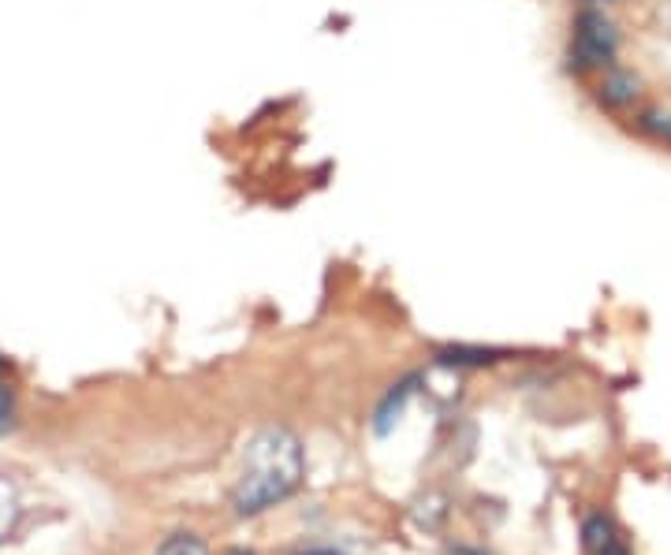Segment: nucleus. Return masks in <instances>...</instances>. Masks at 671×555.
Segmentation results:
<instances>
[{"instance_id": "6e6552de", "label": "nucleus", "mask_w": 671, "mask_h": 555, "mask_svg": "<svg viewBox=\"0 0 671 555\" xmlns=\"http://www.w3.org/2000/svg\"><path fill=\"white\" fill-rule=\"evenodd\" d=\"M589 555H631V548L623 544V536H615V541H608L604 548H597V552H589Z\"/></svg>"}, {"instance_id": "7ed1b4c3", "label": "nucleus", "mask_w": 671, "mask_h": 555, "mask_svg": "<svg viewBox=\"0 0 671 555\" xmlns=\"http://www.w3.org/2000/svg\"><path fill=\"white\" fill-rule=\"evenodd\" d=\"M504 351H492V347H441L436 351V365H452V370H481V365H496Z\"/></svg>"}, {"instance_id": "f03ea898", "label": "nucleus", "mask_w": 671, "mask_h": 555, "mask_svg": "<svg viewBox=\"0 0 671 555\" xmlns=\"http://www.w3.org/2000/svg\"><path fill=\"white\" fill-rule=\"evenodd\" d=\"M615 49H620V34H615L612 20L604 12H582L575 20V34H571V68H612Z\"/></svg>"}, {"instance_id": "f257e3e1", "label": "nucleus", "mask_w": 671, "mask_h": 555, "mask_svg": "<svg viewBox=\"0 0 671 555\" xmlns=\"http://www.w3.org/2000/svg\"><path fill=\"white\" fill-rule=\"evenodd\" d=\"M302 481V444L291 429L268 425L250 436L243 451V478L231 492L236 515H262L268 507L284 504Z\"/></svg>"}, {"instance_id": "1a4fd4ad", "label": "nucleus", "mask_w": 671, "mask_h": 555, "mask_svg": "<svg viewBox=\"0 0 671 555\" xmlns=\"http://www.w3.org/2000/svg\"><path fill=\"white\" fill-rule=\"evenodd\" d=\"M231 555H254V552H231Z\"/></svg>"}, {"instance_id": "39448f33", "label": "nucleus", "mask_w": 671, "mask_h": 555, "mask_svg": "<svg viewBox=\"0 0 671 555\" xmlns=\"http://www.w3.org/2000/svg\"><path fill=\"white\" fill-rule=\"evenodd\" d=\"M634 97H638V79L623 75V71H612V75L604 79L601 101H608V105H631Z\"/></svg>"}, {"instance_id": "423d86ee", "label": "nucleus", "mask_w": 671, "mask_h": 555, "mask_svg": "<svg viewBox=\"0 0 671 555\" xmlns=\"http://www.w3.org/2000/svg\"><path fill=\"white\" fill-rule=\"evenodd\" d=\"M154 555H209V544L194 533H172L165 536V544Z\"/></svg>"}, {"instance_id": "9d476101", "label": "nucleus", "mask_w": 671, "mask_h": 555, "mask_svg": "<svg viewBox=\"0 0 671 555\" xmlns=\"http://www.w3.org/2000/svg\"><path fill=\"white\" fill-rule=\"evenodd\" d=\"M0 373H4V362H0Z\"/></svg>"}, {"instance_id": "20e7f679", "label": "nucleus", "mask_w": 671, "mask_h": 555, "mask_svg": "<svg viewBox=\"0 0 671 555\" xmlns=\"http://www.w3.org/2000/svg\"><path fill=\"white\" fill-rule=\"evenodd\" d=\"M415 377L410 381H403V384H396V388L388 391V396L381 399V407H378V414H373V429H378V433L384 436L392 429V422H396V418L403 414V407H407V399L415 396Z\"/></svg>"}, {"instance_id": "0eeeda50", "label": "nucleus", "mask_w": 671, "mask_h": 555, "mask_svg": "<svg viewBox=\"0 0 671 555\" xmlns=\"http://www.w3.org/2000/svg\"><path fill=\"white\" fill-rule=\"evenodd\" d=\"M660 120H664V123H657V120H652V116H646V120H642V128H646V131H657L660 138H671V116H660Z\"/></svg>"}]
</instances>
